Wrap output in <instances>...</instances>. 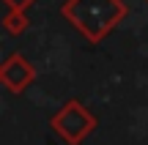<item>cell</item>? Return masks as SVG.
Masks as SVG:
<instances>
[{"label":"cell","instance_id":"5","mask_svg":"<svg viewBox=\"0 0 148 145\" xmlns=\"http://www.w3.org/2000/svg\"><path fill=\"white\" fill-rule=\"evenodd\" d=\"M3 3L8 5V8H16V11H27L33 3H36V0H3Z\"/></svg>","mask_w":148,"mask_h":145},{"label":"cell","instance_id":"6","mask_svg":"<svg viewBox=\"0 0 148 145\" xmlns=\"http://www.w3.org/2000/svg\"><path fill=\"white\" fill-rule=\"evenodd\" d=\"M145 5H148V0H145Z\"/></svg>","mask_w":148,"mask_h":145},{"label":"cell","instance_id":"1","mask_svg":"<svg viewBox=\"0 0 148 145\" xmlns=\"http://www.w3.org/2000/svg\"><path fill=\"white\" fill-rule=\"evenodd\" d=\"M129 8L123 0H63L60 16L85 38L88 44H99L126 19Z\"/></svg>","mask_w":148,"mask_h":145},{"label":"cell","instance_id":"2","mask_svg":"<svg viewBox=\"0 0 148 145\" xmlns=\"http://www.w3.org/2000/svg\"><path fill=\"white\" fill-rule=\"evenodd\" d=\"M49 129H52L66 145H82L96 129H99V118H96L79 99H69L58 112H52Z\"/></svg>","mask_w":148,"mask_h":145},{"label":"cell","instance_id":"3","mask_svg":"<svg viewBox=\"0 0 148 145\" xmlns=\"http://www.w3.org/2000/svg\"><path fill=\"white\" fill-rule=\"evenodd\" d=\"M0 82H3V88L8 93L22 96L36 82V66L22 52H8L3 58V63H0Z\"/></svg>","mask_w":148,"mask_h":145},{"label":"cell","instance_id":"4","mask_svg":"<svg viewBox=\"0 0 148 145\" xmlns=\"http://www.w3.org/2000/svg\"><path fill=\"white\" fill-rule=\"evenodd\" d=\"M0 25H3V30L8 33V36H22V33H25L27 27H30V19H27V14H25V11L8 8Z\"/></svg>","mask_w":148,"mask_h":145}]
</instances>
